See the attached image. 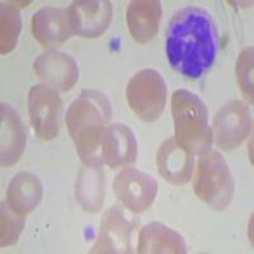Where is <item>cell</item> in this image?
Segmentation results:
<instances>
[{"mask_svg": "<svg viewBox=\"0 0 254 254\" xmlns=\"http://www.w3.org/2000/svg\"><path fill=\"white\" fill-rule=\"evenodd\" d=\"M113 192L125 207L139 214L149 210L158 193V183L150 174L126 167L115 177Z\"/></svg>", "mask_w": 254, "mask_h": 254, "instance_id": "obj_9", "label": "cell"}, {"mask_svg": "<svg viewBox=\"0 0 254 254\" xmlns=\"http://www.w3.org/2000/svg\"><path fill=\"white\" fill-rule=\"evenodd\" d=\"M212 124L215 144L222 150H233L249 135L253 117L246 102L233 99L217 111Z\"/></svg>", "mask_w": 254, "mask_h": 254, "instance_id": "obj_8", "label": "cell"}, {"mask_svg": "<svg viewBox=\"0 0 254 254\" xmlns=\"http://www.w3.org/2000/svg\"><path fill=\"white\" fill-rule=\"evenodd\" d=\"M193 190L201 201L216 211L225 210L234 197V178L224 156L214 149L199 155Z\"/></svg>", "mask_w": 254, "mask_h": 254, "instance_id": "obj_4", "label": "cell"}, {"mask_svg": "<svg viewBox=\"0 0 254 254\" xmlns=\"http://www.w3.org/2000/svg\"><path fill=\"white\" fill-rule=\"evenodd\" d=\"M159 172L172 185H186L190 181L194 169V155L176 141L174 137L165 140L156 154Z\"/></svg>", "mask_w": 254, "mask_h": 254, "instance_id": "obj_15", "label": "cell"}, {"mask_svg": "<svg viewBox=\"0 0 254 254\" xmlns=\"http://www.w3.org/2000/svg\"><path fill=\"white\" fill-rule=\"evenodd\" d=\"M137 253L140 254H185L186 240L176 230L162 222H149L139 233Z\"/></svg>", "mask_w": 254, "mask_h": 254, "instance_id": "obj_17", "label": "cell"}, {"mask_svg": "<svg viewBox=\"0 0 254 254\" xmlns=\"http://www.w3.org/2000/svg\"><path fill=\"white\" fill-rule=\"evenodd\" d=\"M24 216L13 210L8 202H1L0 210V247L14 246L23 230Z\"/></svg>", "mask_w": 254, "mask_h": 254, "instance_id": "obj_21", "label": "cell"}, {"mask_svg": "<svg viewBox=\"0 0 254 254\" xmlns=\"http://www.w3.org/2000/svg\"><path fill=\"white\" fill-rule=\"evenodd\" d=\"M0 115V160L5 168L19 162L27 144V130L19 113L13 106L1 103Z\"/></svg>", "mask_w": 254, "mask_h": 254, "instance_id": "obj_14", "label": "cell"}, {"mask_svg": "<svg viewBox=\"0 0 254 254\" xmlns=\"http://www.w3.org/2000/svg\"><path fill=\"white\" fill-rule=\"evenodd\" d=\"M36 75L56 92H69L79 79L76 60L69 54L50 50L38 56L33 63Z\"/></svg>", "mask_w": 254, "mask_h": 254, "instance_id": "obj_11", "label": "cell"}, {"mask_svg": "<svg viewBox=\"0 0 254 254\" xmlns=\"http://www.w3.org/2000/svg\"><path fill=\"white\" fill-rule=\"evenodd\" d=\"M162 3L159 0H133L127 8V26L137 44L150 42L159 31L162 19Z\"/></svg>", "mask_w": 254, "mask_h": 254, "instance_id": "obj_16", "label": "cell"}, {"mask_svg": "<svg viewBox=\"0 0 254 254\" xmlns=\"http://www.w3.org/2000/svg\"><path fill=\"white\" fill-rule=\"evenodd\" d=\"M22 31V17L15 3L6 1L0 6V52L6 55L17 47Z\"/></svg>", "mask_w": 254, "mask_h": 254, "instance_id": "obj_20", "label": "cell"}, {"mask_svg": "<svg viewBox=\"0 0 254 254\" xmlns=\"http://www.w3.org/2000/svg\"><path fill=\"white\" fill-rule=\"evenodd\" d=\"M74 35L97 38L104 35L112 20V4L108 0H79L67 8Z\"/></svg>", "mask_w": 254, "mask_h": 254, "instance_id": "obj_10", "label": "cell"}, {"mask_svg": "<svg viewBox=\"0 0 254 254\" xmlns=\"http://www.w3.org/2000/svg\"><path fill=\"white\" fill-rule=\"evenodd\" d=\"M237 78L246 98L253 103V47L249 46L240 52L237 61Z\"/></svg>", "mask_w": 254, "mask_h": 254, "instance_id": "obj_22", "label": "cell"}, {"mask_svg": "<svg viewBox=\"0 0 254 254\" xmlns=\"http://www.w3.org/2000/svg\"><path fill=\"white\" fill-rule=\"evenodd\" d=\"M44 196L42 183L35 174L20 172L9 182L6 202L20 215H27L40 205Z\"/></svg>", "mask_w": 254, "mask_h": 254, "instance_id": "obj_18", "label": "cell"}, {"mask_svg": "<svg viewBox=\"0 0 254 254\" xmlns=\"http://www.w3.org/2000/svg\"><path fill=\"white\" fill-rule=\"evenodd\" d=\"M75 197L83 210L97 212L103 206L104 173L102 167L84 165L76 178Z\"/></svg>", "mask_w": 254, "mask_h": 254, "instance_id": "obj_19", "label": "cell"}, {"mask_svg": "<svg viewBox=\"0 0 254 254\" xmlns=\"http://www.w3.org/2000/svg\"><path fill=\"white\" fill-rule=\"evenodd\" d=\"M167 94L165 79L155 69L137 71L126 87L128 106L145 122H154L162 116L167 103Z\"/></svg>", "mask_w": 254, "mask_h": 254, "instance_id": "obj_5", "label": "cell"}, {"mask_svg": "<svg viewBox=\"0 0 254 254\" xmlns=\"http://www.w3.org/2000/svg\"><path fill=\"white\" fill-rule=\"evenodd\" d=\"M32 33L45 49L54 50L65 44L74 33L67 9L45 6L32 17Z\"/></svg>", "mask_w": 254, "mask_h": 254, "instance_id": "obj_12", "label": "cell"}, {"mask_svg": "<svg viewBox=\"0 0 254 254\" xmlns=\"http://www.w3.org/2000/svg\"><path fill=\"white\" fill-rule=\"evenodd\" d=\"M217 50L216 24L206 9L186 6L173 15L165 33V52L177 72L201 78L214 65Z\"/></svg>", "mask_w": 254, "mask_h": 254, "instance_id": "obj_1", "label": "cell"}, {"mask_svg": "<svg viewBox=\"0 0 254 254\" xmlns=\"http://www.w3.org/2000/svg\"><path fill=\"white\" fill-rule=\"evenodd\" d=\"M101 158L110 168L127 167L137 158V142L130 127L113 124L106 127L101 144Z\"/></svg>", "mask_w": 254, "mask_h": 254, "instance_id": "obj_13", "label": "cell"}, {"mask_svg": "<svg viewBox=\"0 0 254 254\" xmlns=\"http://www.w3.org/2000/svg\"><path fill=\"white\" fill-rule=\"evenodd\" d=\"M174 139L193 155H202L214 141L212 127L208 125V110L196 93L178 89L172 95Z\"/></svg>", "mask_w": 254, "mask_h": 254, "instance_id": "obj_3", "label": "cell"}, {"mask_svg": "<svg viewBox=\"0 0 254 254\" xmlns=\"http://www.w3.org/2000/svg\"><path fill=\"white\" fill-rule=\"evenodd\" d=\"M139 220L132 211L124 206L113 205L102 216L99 234L90 253H133L132 239Z\"/></svg>", "mask_w": 254, "mask_h": 254, "instance_id": "obj_6", "label": "cell"}, {"mask_svg": "<svg viewBox=\"0 0 254 254\" xmlns=\"http://www.w3.org/2000/svg\"><path fill=\"white\" fill-rule=\"evenodd\" d=\"M28 112L32 127L40 139L54 140L60 132L63 101L46 84H36L28 93Z\"/></svg>", "mask_w": 254, "mask_h": 254, "instance_id": "obj_7", "label": "cell"}, {"mask_svg": "<svg viewBox=\"0 0 254 254\" xmlns=\"http://www.w3.org/2000/svg\"><path fill=\"white\" fill-rule=\"evenodd\" d=\"M111 119L112 106L110 99L99 90H83L70 104L66 112V126L84 165H103L101 144Z\"/></svg>", "mask_w": 254, "mask_h": 254, "instance_id": "obj_2", "label": "cell"}]
</instances>
